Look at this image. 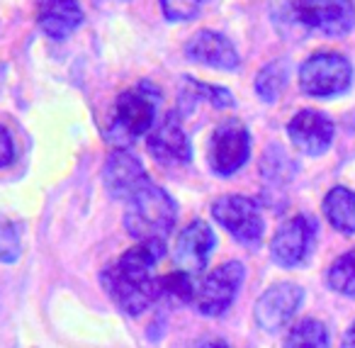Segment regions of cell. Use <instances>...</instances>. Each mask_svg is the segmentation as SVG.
I'll list each match as a JSON object with an SVG mask.
<instances>
[{"label":"cell","mask_w":355,"mask_h":348,"mask_svg":"<svg viewBox=\"0 0 355 348\" xmlns=\"http://www.w3.org/2000/svg\"><path fill=\"white\" fill-rule=\"evenodd\" d=\"M163 241H139L134 249L122 254L112 265L103 270L105 292L127 314H141L156 302L161 292V280L153 275L156 263L163 258Z\"/></svg>","instance_id":"cell-1"},{"label":"cell","mask_w":355,"mask_h":348,"mask_svg":"<svg viewBox=\"0 0 355 348\" xmlns=\"http://www.w3.org/2000/svg\"><path fill=\"white\" fill-rule=\"evenodd\" d=\"M178 219V205L163 188L148 181L127 200L124 224L139 241H166Z\"/></svg>","instance_id":"cell-2"},{"label":"cell","mask_w":355,"mask_h":348,"mask_svg":"<svg viewBox=\"0 0 355 348\" xmlns=\"http://www.w3.org/2000/svg\"><path fill=\"white\" fill-rule=\"evenodd\" d=\"M161 95L151 85H137V88L124 90L117 98L112 110V117L107 124V139L117 144V149H124L139 139L144 132H153L156 113Z\"/></svg>","instance_id":"cell-3"},{"label":"cell","mask_w":355,"mask_h":348,"mask_svg":"<svg viewBox=\"0 0 355 348\" xmlns=\"http://www.w3.org/2000/svg\"><path fill=\"white\" fill-rule=\"evenodd\" d=\"M353 83V66L338 51H319L300 69V88L311 98H336Z\"/></svg>","instance_id":"cell-4"},{"label":"cell","mask_w":355,"mask_h":348,"mask_svg":"<svg viewBox=\"0 0 355 348\" xmlns=\"http://www.w3.org/2000/svg\"><path fill=\"white\" fill-rule=\"evenodd\" d=\"M243 263L241 260H227V263L217 265L212 273H207L202 280H198L195 288V309L205 317H219L224 314L232 302L236 299L239 288L243 283Z\"/></svg>","instance_id":"cell-5"},{"label":"cell","mask_w":355,"mask_h":348,"mask_svg":"<svg viewBox=\"0 0 355 348\" xmlns=\"http://www.w3.org/2000/svg\"><path fill=\"white\" fill-rule=\"evenodd\" d=\"M212 217L246 246H258L266 231V222L251 197L243 195H224L212 205Z\"/></svg>","instance_id":"cell-6"},{"label":"cell","mask_w":355,"mask_h":348,"mask_svg":"<svg viewBox=\"0 0 355 348\" xmlns=\"http://www.w3.org/2000/svg\"><path fill=\"white\" fill-rule=\"evenodd\" d=\"M251 154V134L239 119H227L212 134L209 142V168L217 176H234Z\"/></svg>","instance_id":"cell-7"},{"label":"cell","mask_w":355,"mask_h":348,"mask_svg":"<svg viewBox=\"0 0 355 348\" xmlns=\"http://www.w3.org/2000/svg\"><path fill=\"white\" fill-rule=\"evenodd\" d=\"M287 10L297 25L324 37H343L355 27V6L350 3H292Z\"/></svg>","instance_id":"cell-8"},{"label":"cell","mask_w":355,"mask_h":348,"mask_svg":"<svg viewBox=\"0 0 355 348\" xmlns=\"http://www.w3.org/2000/svg\"><path fill=\"white\" fill-rule=\"evenodd\" d=\"M316 239V222L306 215H297L280 224L270 241V256L282 268H297L309 258Z\"/></svg>","instance_id":"cell-9"},{"label":"cell","mask_w":355,"mask_h":348,"mask_svg":"<svg viewBox=\"0 0 355 348\" xmlns=\"http://www.w3.org/2000/svg\"><path fill=\"white\" fill-rule=\"evenodd\" d=\"M304 290L295 283H277L270 285L256 302V322L263 331L275 333L292 322L297 309L302 307Z\"/></svg>","instance_id":"cell-10"},{"label":"cell","mask_w":355,"mask_h":348,"mask_svg":"<svg viewBox=\"0 0 355 348\" xmlns=\"http://www.w3.org/2000/svg\"><path fill=\"white\" fill-rule=\"evenodd\" d=\"M214 246H217V236L209 229V224L195 219L180 231V236H178L173 260H175L178 270L198 275V273H202V268L207 265Z\"/></svg>","instance_id":"cell-11"},{"label":"cell","mask_w":355,"mask_h":348,"mask_svg":"<svg viewBox=\"0 0 355 348\" xmlns=\"http://www.w3.org/2000/svg\"><path fill=\"white\" fill-rule=\"evenodd\" d=\"M103 181H105V188L110 190V195L127 202L134 192L146 185L148 176H146V171H144L141 161H139L132 151H127V149H114L107 156V161H105Z\"/></svg>","instance_id":"cell-12"},{"label":"cell","mask_w":355,"mask_h":348,"mask_svg":"<svg viewBox=\"0 0 355 348\" xmlns=\"http://www.w3.org/2000/svg\"><path fill=\"white\" fill-rule=\"evenodd\" d=\"M148 154L156 158L161 166H185L193 158V144L175 115H168L146 139Z\"/></svg>","instance_id":"cell-13"},{"label":"cell","mask_w":355,"mask_h":348,"mask_svg":"<svg viewBox=\"0 0 355 348\" xmlns=\"http://www.w3.org/2000/svg\"><path fill=\"white\" fill-rule=\"evenodd\" d=\"M290 142L306 156H321L334 142V122L319 110H302L287 124Z\"/></svg>","instance_id":"cell-14"},{"label":"cell","mask_w":355,"mask_h":348,"mask_svg":"<svg viewBox=\"0 0 355 348\" xmlns=\"http://www.w3.org/2000/svg\"><path fill=\"white\" fill-rule=\"evenodd\" d=\"M185 56L195 64H205L209 69L236 71L241 66L236 47L229 37L219 35L212 30H202L185 44Z\"/></svg>","instance_id":"cell-15"},{"label":"cell","mask_w":355,"mask_h":348,"mask_svg":"<svg viewBox=\"0 0 355 348\" xmlns=\"http://www.w3.org/2000/svg\"><path fill=\"white\" fill-rule=\"evenodd\" d=\"M37 22L51 40H66L83 22V8L78 3H42L37 8Z\"/></svg>","instance_id":"cell-16"},{"label":"cell","mask_w":355,"mask_h":348,"mask_svg":"<svg viewBox=\"0 0 355 348\" xmlns=\"http://www.w3.org/2000/svg\"><path fill=\"white\" fill-rule=\"evenodd\" d=\"M324 215L340 234H355V192L343 185L331 188L324 197Z\"/></svg>","instance_id":"cell-17"},{"label":"cell","mask_w":355,"mask_h":348,"mask_svg":"<svg viewBox=\"0 0 355 348\" xmlns=\"http://www.w3.org/2000/svg\"><path fill=\"white\" fill-rule=\"evenodd\" d=\"M282 348H331L329 331L319 319H302L287 331Z\"/></svg>","instance_id":"cell-18"},{"label":"cell","mask_w":355,"mask_h":348,"mask_svg":"<svg viewBox=\"0 0 355 348\" xmlns=\"http://www.w3.org/2000/svg\"><path fill=\"white\" fill-rule=\"evenodd\" d=\"M326 283H329V288L334 290V292L345 295V297H355V249L338 256V258L329 265Z\"/></svg>","instance_id":"cell-19"},{"label":"cell","mask_w":355,"mask_h":348,"mask_svg":"<svg viewBox=\"0 0 355 348\" xmlns=\"http://www.w3.org/2000/svg\"><path fill=\"white\" fill-rule=\"evenodd\" d=\"M287 81V64L285 61H272L263 66L261 74L256 76V93L263 103H275L280 98Z\"/></svg>","instance_id":"cell-20"},{"label":"cell","mask_w":355,"mask_h":348,"mask_svg":"<svg viewBox=\"0 0 355 348\" xmlns=\"http://www.w3.org/2000/svg\"><path fill=\"white\" fill-rule=\"evenodd\" d=\"M195 288H198V280L190 273H183V270H173V273L161 278V292H166L175 302H193Z\"/></svg>","instance_id":"cell-21"},{"label":"cell","mask_w":355,"mask_h":348,"mask_svg":"<svg viewBox=\"0 0 355 348\" xmlns=\"http://www.w3.org/2000/svg\"><path fill=\"white\" fill-rule=\"evenodd\" d=\"M185 83L190 85V90H185V93L190 95L193 100H209V103L214 105V108H234L236 105V100H234V95L229 93L227 88H222V85H212V83H200V81H185Z\"/></svg>","instance_id":"cell-22"},{"label":"cell","mask_w":355,"mask_h":348,"mask_svg":"<svg viewBox=\"0 0 355 348\" xmlns=\"http://www.w3.org/2000/svg\"><path fill=\"white\" fill-rule=\"evenodd\" d=\"M161 10H163V15H166V20L188 22V20H195V17L200 15L202 3H198V0H175V3L166 0V3H161Z\"/></svg>","instance_id":"cell-23"},{"label":"cell","mask_w":355,"mask_h":348,"mask_svg":"<svg viewBox=\"0 0 355 348\" xmlns=\"http://www.w3.org/2000/svg\"><path fill=\"white\" fill-rule=\"evenodd\" d=\"M20 229L15 224H10V222H6L3 234H0V256H3L6 263H12V260L20 258Z\"/></svg>","instance_id":"cell-24"},{"label":"cell","mask_w":355,"mask_h":348,"mask_svg":"<svg viewBox=\"0 0 355 348\" xmlns=\"http://www.w3.org/2000/svg\"><path fill=\"white\" fill-rule=\"evenodd\" d=\"M12 156H15V144H12L10 132H8V129H3V168L10 166Z\"/></svg>","instance_id":"cell-25"},{"label":"cell","mask_w":355,"mask_h":348,"mask_svg":"<svg viewBox=\"0 0 355 348\" xmlns=\"http://www.w3.org/2000/svg\"><path fill=\"white\" fill-rule=\"evenodd\" d=\"M193 348H232V346L227 341H222V338H202Z\"/></svg>","instance_id":"cell-26"},{"label":"cell","mask_w":355,"mask_h":348,"mask_svg":"<svg viewBox=\"0 0 355 348\" xmlns=\"http://www.w3.org/2000/svg\"><path fill=\"white\" fill-rule=\"evenodd\" d=\"M343 348H355V324L350 326V331L343 338Z\"/></svg>","instance_id":"cell-27"}]
</instances>
